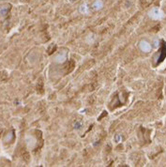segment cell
<instances>
[{
    "mask_svg": "<svg viewBox=\"0 0 166 167\" xmlns=\"http://www.w3.org/2000/svg\"><path fill=\"white\" fill-rule=\"evenodd\" d=\"M122 141V136L120 134H115L114 135V142L116 143H120Z\"/></svg>",
    "mask_w": 166,
    "mask_h": 167,
    "instance_id": "8fae6325",
    "label": "cell"
},
{
    "mask_svg": "<svg viewBox=\"0 0 166 167\" xmlns=\"http://www.w3.org/2000/svg\"><path fill=\"white\" fill-rule=\"evenodd\" d=\"M67 60V53L65 51L59 52L55 56H54V61L58 64L64 63Z\"/></svg>",
    "mask_w": 166,
    "mask_h": 167,
    "instance_id": "3957f363",
    "label": "cell"
},
{
    "mask_svg": "<svg viewBox=\"0 0 166 167\" xmlns=\"http://www.w3.org/2000/svg\"><path fill=\"white\" fill-rule=\"evenodd\" d=\"M95 40H96V36H95V35H92V34H91V35L87 36V38H86V42H87L88 44L94 43Z\"/></svg>",
    "mask_w": 166,
    "mask_h": 167,
    "instance_id": "9c48e42d",
    "label": "cell"
},
{
    "mask_svg": "<svg viewBox=\"0 0 166 167\" xmlns=\"http://www.w3.org/2000/svg\"><path fill=\"white\" fill-rule=\"evenodd\" d=\"M79 11L82 13V14H89L90 13V7L87 3H83V5L80 6V8H79Z\"/></svg>",
    "mask_w": 166,
    "mask_h": 167,
    "instance_id": "5b68a950",
    "label": "cell"
},
{
    "mask_svg": "<svg viewBox=\"0 0 166 167\" xmlns=\"http://www.w3.org/2000/svg\"><path fill=\"white\" fill-rule=\"evenodd\" d=\"M10 9V6L9 5H3V6H0V15L1 16H5L8 10Z\"/></svg>",
    "mask_w": 166,
    "mask_h": 167,
    "instance_id": "52a82bcc",
    "label": "cell"
},
{
    "mask_svg": "<svg viewBox=\"0 0 166 167\" xmlns=\"http://www.w3.org/2000/svg\"><path fill=\"white\" fill-rule=\"evenodd\" d=\"M103 6H104V4H103V2L101 0H96V1H94L92 3L91 8L93 10H99V9H101L103 8Z\"/></svg>",
    "mask_w": 166,
    "mask_h": 167,
    "instance_id": "277c9868",
    "label": "cell"
},
{
    "mask_svg": "<svg viewBox=\"0 0 166 167\" xmlns=\"http://www.w3.org/2000/svg\"><path fill=\"white\" fill-rule=\"evenodd\" d=\"M139 48H140V50H141L142 52H143V53H149V52H151V50H152L151 44H150L147 40H144V39H143V40H141V41L139 42Z\"/></svg>",
    "mask_w": 166,
    "mask_h": 167,
    "instance_id": "7a4b0ae2",
    "label": "cell"
},
{
    "mask_svg": "<svg viewBox=\"0 0 166 167\" xmlns=\"http://www.w3.org/2000/svg\"><path fill=\"white\" fill-rule=\"evenodd\" d=\"M148 16L150 18L154 19V20H161L165 15H164V12L160 8H153L148 12Z\"/></svg>",
    "mask_w": 166,
    "mask_h": 167,
    "instance_id": "6da1fadb",
    "label": "cell"
},
{
    "mask_svg": "<svg viewBox=\"0 0 166 167\" xmlns=\"http://www.w3.org/2000/svg\"><path fill=\"white\" fill-rule=\"evenodd\" d=\"M12 139H13V131H9L8 134H6V136H5V138H4V141H5L6 143H8V142H10Z\"/></svg>",
    "mask_w": 166,
    "mask_h": 167,
    "instance_id": "ba28073f",
    "label": "cell"
},
{
    "mask_svg": "<svg viewBox=\"0 0 166 167\" xmlns=\"http://www.w3.org/2000/svg\"><path fill=\"white\" fill-rule=\"evenodd\" d=\"M72 126H73V129H80L81 127H82V123H81L80 121H75Z\"/></svg>",
    "mask_w": 166,
    "mask_h": 167,
    "instance_id": "30bf717a",
    "label": "cell"
},
{
    "mask_svg": "<svg viewBox=\"0 0 166 167\" xmlns=\"http://www.w3.org/2000/svg\"><path fill=\"white\" fill-rule=\"evenodd\" d=\"M25 141H26L27 146L30 147V148H33L35 146V144H36V140H35V138L33 136H30V135L26 136L25 137Z\"/></svg>",
    "mask_w": 166,
    "mask_h": 167,
    "instance_id": "8992f818",
    "label": "cell"
}]
</instances>
